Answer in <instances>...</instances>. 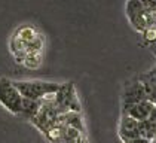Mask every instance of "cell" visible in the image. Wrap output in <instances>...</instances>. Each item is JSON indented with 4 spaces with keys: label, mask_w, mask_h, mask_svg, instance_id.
Listing matches in <instances>:
<instances>
[{
    "label": "cell",
    "mask_w": 156,
    "mask_h": 143,
    "mask_svg": "<svg viewBox=\"0 0 156 143\" xmlns=\"http://www.w3.org/2000/svg\"><path fill=\"white\" fill-rule=\"evenodd\" d=\"M13 85L24 98L42 101L45 97L54 95L60 90V83L46 81H13Z\"/></svg>",
    "instance_id": "cell-1"
},
{
    "label": "cell",
    "mask_w": 156,
    "mask_h": 143,
    "mask_svg": "<svg viewBox=\"0 0 156 143\" xmlns=\"http://www.w3.org/2000/svg\"><path fill=\"white\" fill-rule=\"evenodd\" d=\"M0 103L6 110L13 115H18L23 105V95L13 85V81L8 78H0Z\"/></svg>",
    "instance_id": "cell-2"
},
{
    "label": "cell",
    "mask_w": 156,
    "mask_h": 143,
    "mask_svg": "<svg viewBox=\"0 0 156 143\" xmlns=\"http://www.w3.org/2000/svg\"><path fill=\"white\" fill-rule=\"evenodd\" d=\"M144 100H147V95H146V91L143 88V83L140 82L138 78L125 83L123 95H122V107L131 106V105L140 103Z\"/></svg>",
    "instance_id": "cell-3"
},
{
    "label": "cell",
    "mask_w": 156,
    "mask_h": 143,
    "mask_svg": "<svg viewBox=\"0 0 156 143\" xmlns=\"http://www.w3.org/2000/svg\"><path fill=\"white\" fill-rule=\"evenodd\" d=\"M118 134L122 140H131V139L141 137L140 122L137 119L128 116L126 113H122L119 119V125H118Z\"/></svg>",
    "instance_id": "cell-4"
},
{
    "label": "cell",
    "mask_w": 156,
    "mask_h": 143,
    "mask_svg": "<svg viewBox=\"0 0 156 143\" xmlns=\"http://www.w3.org/2000/svg\"><path fill=\"white\" fill-rule=\"evenodd\" d=\"M153 107H155V103H152L150 100H144V101L135 103L131 106L122 107V113H126L128 116L137 119V121H144V119H149Z\"/></svg>",
    "instance_id": "cell-5"
},
{
    "label": "cell",
    "mask_w": 156,
    "mask_h": 143,
    "mask_svg": "<svg viewBox=\"0 0 156 143\" xmlns=\"http://www.w3.org/2000/svg\"><path fill=\"white\" fill-rule=\"evenodd\" d=\"M138 79H140V82L143 83L147 100H150L152 103L156 105V75L153 72H149V73L140 75Z\"/></svg>",
    "instance_id": "cell-6"
},
{
    "label": "cell",
    "mask_w": 156,
    "mask_h": 143,
    "mask_svg": "<svg viewBox=\"0 0 156 143\" xmlns=\"http://www.w3.org/2000/svg\"><path fill=\"white\" fill-rule=\"evenodd\" d=\"M42 107V101H36V100H30V98H24L23 97V105H21V110L18 113V116H23L24 119H31L39 113Z\"/></svg>",
    "instance_id": "cell-7"
},
{
    "label": "cell",
    "mask_w": 156,
    "mask_h": 143,
    "mask_svg": "<svg viewBox=\"0 0 156 143\" xmlns=\"http://www.w3.org/2000/svg\"><path fill=\"white\" fill-rule=\"evenodd\" d=\"M140 122V133L141 137L147 139V140H155L156 139V124L150 119H144V121H138Z\"/></svg>",
    "instance_id": "cell-8"
},
{
    "label": "cell",
    "mask_w": 156,
    "mask_h": 143,
    "mask_svg": "<svg viewBox=\"0 0 156 143\" xmlns=\"http://www.w3.org/2000/svg\"><path fill=\"white\" fill-rule=\"evenodd\" d=\"M125 12H126L128 20L131 21V20L140 16V15L143 13L144 8L140 0H128V2H126V6H125Z\"/></svg>",
    "instance_id": "cell-9"
},
{
    "label": "cell",
    "mask_w": 156,
    "mask_h": 143,
    "mask_svg": "<svg viewBox=\"0 0 156 143\" xmlns=\"http://www.w3.org/2000/svg\"><path fill=\"white\" fill-rule=\"evenodd\" d=\"M143 40L146 45H152V43H155L156 42V24L155 25H150V27H147L146 30H144L143 33Z\"/></svg>",
    "instance_id": "cell-10"
},
{
    "label": "cell",
    "mask_w": 156,
    "mask_h": 143,
    "mask_svg": "<svg viewBox=\"0 0 156 143\" xmlns=\"http://www.w3.org/2000/svg\"><path fill=\"white\" fill-rule=\"evenodd\" d=\"M123 143H150V140L143 139V137H138V139H131V140H122Z\"/></svg>",
    "instance_id": "cell-11"
},
{
    "label": "cell",
    "mask_w": 156,
    "mask_h": 143,
    "mask_svg": "<svg viewBox=\"0 0 156 143\" xmlns=\"http://www.w3.org/2000/svg\"><path fill=\"white\" fill-rule=\"evenodd\" d=\"M73 143H86V140H85V137H83V134H79L77 137H76V140Z\"/></svg>",
    "instance_id": "cell-12"
},
{
    "label": "cell",
    "mask_w": 156,
    "mask_h": 143,
    "mask_svg": "<svg viewBox=\"0 0 156 143\" xmlns=\"http://www.w3.org/2000/svg\"><path fill=\"white\" fill-rule=\"evenodd\" d=\"M149 119H150V121H153V122L156 124V105H155V107H153V110H152V113H150Z\"/></svg>",
    "instance_id": "cell-13"
},
{
    "label": "cell",
    "mask_w": 156,
    "mask_h": 143,
    "mask_svg": "<svg viewBox=\"0 0 156 143\" xmlns=\"http://www.w3.org/2000/svg\"><path fill=\"white\" fill-rule=\"evenodd\" d=\"M150 51H152V52H153V54L156 55V42H155V43H152V45H150Z\"/></svg>",
    "instance_id": "cell-14"
},
{
    "label": "cell",
    "mask_w": 156,
    "mask_h": 143,
    "mask_svg": "<svg viewBox=\"0 0 156 143\" xmlns=\"http://www.w3.org/2000/svg\"><path fill=\"white\" fill-rule=\"evenodd\" d=\"M152 72H153V73H155V75H156V66H155V69H153V70H152Z\"/></svg>",
    "instance_id": "cell-15"
},
{
    "label": "cell",
    "mask_w": 156,
    "mask_h": 143,
    "mask_svg": "<svg viewBox=\"0 0 156 143\" xmlns=\"http://www.w3.org/2000/svg\"><path fill=\"white\" fill-rule=\"evenodd\" d=\"M150 143H156V139H155V140H150Z\"/></svg>",
    "instance_id": "cell-16"
},
{
    "label": "cell",
    "mask_w": 156,
    "mask_h": 143,
    "mask_svg": "<svg viewBox=\"0 0 156 143\" xmlns=\"http://www.w3.org/2000/svg\"><path fill=\"white\" fill-rule=\"evenodd\" d=\"M155 2H156V0H155Z\"/></svg>",
    "instance_id": "cell-17"
}]
</instances>
